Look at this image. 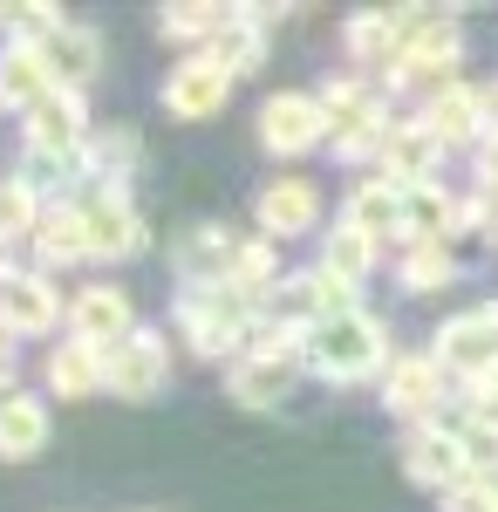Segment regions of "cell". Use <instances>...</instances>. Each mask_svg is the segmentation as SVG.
Returning a JSON list of instances; mask_svg holds the SVG:
<instances>
[{
  "label": "cell",
  "mask_w": 498,
  "mask_h": 512,
  "mask_svg": "<svg viewBox=\"0 0 498 512\" xmlns=\"http://www.w3.org/2000/svg\"><path fill=\"white\" fill-rule=\"evenodd\" d=\"M260 301L253 294H239L232 280H192V287H178V301H171V321L185 328V342L192 355L205 362H239V355L253 349V328H260Z\"/></svg>",
  "instance_id": "obj_1"
},
{
  "label": "cell",
  "mask_w": 498,
  "mask_h": 512,
  "mask_svg": "<svg viewBox=\"0 0 498 512\" xmlns=\"http://www.w3.org/2000/svg\"><path fill=\"white\" fill-rule=\"evenodd\" d=\"M389 362V321L355 308V315H335V321H314L307 328V349H301V369L328 376V383H369L383 376Z\"/></svg>",
  "instance_id": "obj_2"
},
{
  "label": "cell",
  "mask_w": 498,
  "mask_h": 512,
  "mask_svg": "<svg viewBox=\"0 0 498 512\" xmlns=\"http://www.w3.org/2000/svg\"><path fill=\"white\" fill-rule=\"evenodd\" d=\"M314 96H321V110H328V151H342L348 164H383V151H389V137H396L403 117H389L383 96H376L369 82L335 76V82H321Z\"/></svg>",
  "instance_id": "obj_3"
},
{
  "label": "cell",
  "mask_w": 498,
  "mask_h": 512,
  "mask_svg": "<svg viewBox=\"0 0 498 512\" xmlns=\"http://www.w3.org/2000/svg\"><path fill=\"white\" fill-rule=\"evenodd\" d=\"M464 69V28L458 14H430V7H417V28H410V41H403V55L383 69V89H396V96H437V89H451V76Z\"/></svg>",
  "instance_id": "obj_4"
},
{
  "label": "cell",
  "mask_w": 498,
  "mask_h": 512,
  "mask_svg": "<svg viewBox=\"0 0 498 512\" xmlns=\"http://www.w3.org/2000/svg\"><path fill=\"white\" fill-rule=\"evenodd\" d=\"M89 144H96L89 137V110H82V96H69V89L41 96L35 110L21 117V151H28V164H48L62 178H82Z\"/></svg>",
  "instance_id": "obj_5"
},
{
  "label": "cell",
  "mask_w": 498,
  "mask_h": 512,
  "mask_svg": "<svg viewBox=\"0 0 498 512\" xmlns=\"http://www.w3.org/2000/svg\"><path fill=\"white\" fill-rule=\"evenodd\" d=\"M437 369L458 383V390H478V383H492L498 376V301H478V308H464L437 328Z\"/></svg>",
  "instance_id": "obj_6"
},
{
  "label": "cell",
  "mask_w": 498,
  "mask_h": 512,
  "mask_svg": "<svg viewBox=\"0 0 498 512\" xmlns=\"http://www.w3.org/2000/svg\"><path fill=\"white\" fill-rule=\"evenodd\" d=\"M383 403L403 417V424H444L451 403H458V383L437 369V355H396L383 369Z\"/></svg>",
  "instance_id": "obj_7"
},
{
  "label": "cell",
  "mask_w": 498,
  "mask_h": 512,
  "mask_svg": "<svg viewBox=\"0 0 498 512\" xmlns=\"http://www.w3.org/2000/svg\"><path fill=\"white\" fill-rule=\"evenodd\" d=\"M55 321L69 328L55 280L41 267H0V335L7 342H41V335H55Z\"/></svg>",
  "instance_id": "obj_8"
},
{
  "label": "cell",
  "mask_w": 498,
  "mask_h": 512,
  "mask_svg": "<svg viewBox=\"0 0 498 512\" xmlns=\"http://www.w3.org/2000/svg\"><path fill=\"white\" fill-rule=\"evenodd\" d=\"M76 205H82V233H89V260L144 253V212H137L130 185H89V192H76Z\"/></svg>",
  "instance_id": "obj_9"
},
{
  "label": "cell",
  "mask_w": 498,
  "mask_h": 512,
  "mask_svg": "<svg viewBox=\"0 0 498 512\" xmlns=\"http://www.w3.org/2000/svg\"><path fill=\"white\" fill-rule=\"evenodd\" d=\"M260 144H267L273 158H307V151H321V144H328V110H321V96H314V89H273L267 103H260Z\"/></svg>",
  "instance_id": "obj_10"
},
{
  "label": "cell",
  "mask_w": 498,
  "mask_h": 512,
  "mask_svg": "<svg viewBox=\"0 0 498 512\" xmlns=\"http://www.w3.org/2000/svg\"><path fill=\"white\" fill-rule=\"evenodd\" d=\"M171 383V342L151 335V328H137V335H123L116 349H103V390L130 396V403H144Z\"/></svg>",
  "instance_id": "obj_11"
},
{
  "label": "cell",
  "mask_w": 498,
  "mask_h": 512,
  "mask_svg": "<svg viewBox=\"0 0 498 512\" xmlns=\"http://www.w3.org/2000/svg\"><path fill=\"white\" fill-rule=\"evenodd\" d=\"M253 219H260V239H307L321 226V185L301 178V171H287V178H267L260 198H253Z\"/></svg>",
  "instance_id": "obj_12"
},
{
  "label": "cell",
  "mask_w": 498,
  "mask_h": 512,
  "mask_svg": "<svg viewBox=\"0 0 498 512\" xmlns=\"http://www.w3.org/2000/svg\"><path fill=\"white\" fill-rule=\"evenodd\" d=\"M403 472L417 478L423 492H458L471 465H464V444L451 424H410L403 431Z\"/></svg>",
  "instance_id": "obj_13"
},
{
  "label": "cell",
  "mask_w": 498,
  "mask_h": 512,
  "mask_svg": "<svg viewBox=\"0 0 498 512\" xmlns=\"http://www.w3.org/2000/svg\"><path fill=\"white\" fill-rule=\"evenodd\" d=\"M410 28H417V7H362V14L342 21V48H348V62H362V69H376V62L389 69L403 55Z\"/></svg>",
  "instance_id": "obj_14"
},
{
  "label": "cell",
  "mask_w": 498,
  "mask_h": 512,
  "mask_svg": "<svg viewBox=\"0 0 498 512\" xmlns=\"http://www.w3.org/2000/svg\"><path fill=\"white\" fill-rule=\"evenodd\" d=\"M69 335H76V342H96V349H116L123 335H137L130 294L110 287V280H89L76 301H69Z\"/></svg>",
  "instance_id": "obj_15"
},
{
  "label": "cell",
  "mask_w": 498,
  "mask_h": 512,
  "mask_svg": "<svg viewBox=\"0 0 498 512\" xmlns=\"http://www.w3.org/2000/svg\"><path fill=\"white\" fill-rule=\"evenodd\" d=\"M232 82H239V76H226L212 55H185V62L164 76V110L185 117V123H198V117H212V110H226Z\"/></svg>",
  "instance_id": "obj_16"
},
{
  "label": "cell",
  "mask_w": 498,
  "mask_h": 512,
  "mask_svg": "<svg viewBox=\"0 0 498 512\" xmlns=\"http://www.w3.org/2000/svg\"><path fill=\"white\" fill-rule=\"evenodd\" d=\"M417 123L444 144V151H451V144H485V89L451 82V89H437V96L417 110Z\"/></svg>",
  "instance_id": "obj_17"
},
{
  "label": "cell",
  "mask_w": 498,
  "mask_h": 512,
  "mask_svg": "<svg viewBox=\"0 0 498 512\" xmlns=\"http://www.w3.org/2000/svg\"><path fill=\"white\" fill-rule=\"evenodd\" d=\"M41 96H55V76H48V55L35 41H0V110L28 117Z\"/></svg>",
  "instance_id": "obj_18"
},
{
  "label": "cell",
  "mask_w": 498,
  "mask_h": 512,
  "mask_svg": "<svg viewBox=\"0 0 498 512\" xmlns=\"http://www.w3.org/2000/svg\"><path fill=\"white\" fill-rule=\"evenodd\" d=\"M48 55V76H55V89H69V96H82L89 82L103 76V35L89 28V21H69L62 35L41 48Z\"/></svg>",
  "instance_id": "obj_19"
},
{
  "label": "cell",
  "mask_w": 498,
  "mask_h": 512,
  "mask_svg": "<svg viewBox=\"0 0 498 512\" xmlns=\"http://www.w3.org/2000/svg\"><path fill=\"white\" fill-rule=\"evenodd\" d=\"M342 219H348V226H362V233H376V239H410V233H403V185H389L383 171H369V178L348 185Z\"/></svg>",
  "instance_id": "obj_20"
},
{
  "label": "cell",
  "mask_w": 498,
  "mask_h": 512,
  "mask_svg": "<svg viewBox=\"0 0 498 512\" xmlns=\"http://www.w3.org/2000/svg\"><path fill=\"white\" fill-rule=\"evenodd\" d=\"M198 55H212L226 76H253V69L267 62V14H260V7H232V21L205 41Z\"/></svg>",
  "instance_id": "obj_21"
},
{
  "label": "cell",
  "mask_w": 498,
  "mask_h": 512,
  "mask_svg": "<svg viewBox=\"0 0 498 512\" xmlns=\"http://www.w3.org/2000/svg\"><path fill=\"white\" fill-rule=\"evenodd\" d=\"M28 246H35V267H76V260H89V233H82L76 198H48V212H41Z\"/></svg>",
  "instance_id": "obj_22"
},
{
  "label": "cell",
  "mask_w": 498,
  "mask_h": 512,
  "mask_svg": "<svg viewBox=\"0 0 498 512\" xmlns=\"http://www.w3.org/2000/svg\"><path fill=\"white\" fill-rule=\"evenodd\" d=\"M437 164H444V144L417 117H403L396 137H389V151H383V178L389 185H437Z\"/></svg>",
  "instance_id": "obj_23"
},
{
  "label": "cell",
  "mask_w": 498,
  "mask_h": 512,
  "mask_svg": "<svg viewBox=\"0 0 498 512\" xmlns=\"http://www.w3.org/2000/svg\"><path fill=\"white\" fill-rule=\"evenodd\" d=\"M314 267H328V274H342V280H355V287H362V280L383 267V239L362 233V226H348V219H328Z\"/></svg>",
  "instance_id": "obj_24"
},
{
  "label": "cell",
  "mask_w": 498,
  "mask_h": 512,
  "mask_svg": "<svg viewBox=\"0 0 498 512\" xmlns=\"http://www.w3.org/2000/svg\"><path fill=\"white\" fill-rule=\"evenodd\" d=\"M41 444H48V403L35 390H7L0 396V458L21 465V458H35Z\"/></svg>",
  "instance_id": "obj_25"
},
{
  "label": "cell",
  "mask_w": 498,
  "mask_h": 512,
  "mask_svg": "<svg viewBox=\"0 0 498 512\" xmlns=\"http://www.w3.org/2000/svg\"><path fill=\"white\" fill-rule=\"evenodd\" d=\"M41 376H48V390L55 396H96L103 390V349L96 342H76V335H62L55 349H48V362H41Z\"/></svg>",
  "instance_id": "obj_26"
},
{
  "label": "cell",
  "mask_w": 498,
  "mask_h": 512,
  "mask_svg": "<svg viewBox=\"0 0 498 512\" xmlns=\"http://www.w3.org/2000/svg\"><path fill=\"white\" fill-rule=\"evenodd\" d=\"M287 383H294V362H273V355H239L232 362V376H226V390L239 410H273L280 396H287Z\"/></svg>",
  "instance_id": "obj_27"
},
{
  "label": "cell",
  "mask_w": 498,
  "mask_h": 512,
  "mask_svg": "<svg viewBox=\"0 0 498 512\" xmlns=\"http://www.w3.org/2000/svg\"><path fill=\"white\" fill-rule=\"evenodd\" d=\"M232 260H239V239L226 226H192V233L178 239V287H192V280H226Z\"/></svg>",
  "instance_id": "obj_28"
},
{
  "label": "cell",
  "mask_w": 498,
  "mask_h": 512,
  "mask_svg": "<svg viewBox=\"0 0 498 512\" xmlns=\"http://www.w3.org/2000/svg\"><path fill=\"white\" fill-rule=\"evenodd\" d=\"M458 280V260H451V239H410L396 253V287L403 294H437Z\"/></svg>",
  "instance_id": "obj_29"
},
{
  "label": "cell",
  "mask_w": 498,
  "mask_h": 512,
  "mask_svg": "<svg viewBox=\"0 0 498 512\" xmlns=\"http://www.w3.org/2000/svg\"><path fill=\"white\" fill-rule=\"evenodd\" d=\"M41 212H48V198L28 171H7L0 178V246H14V239H35Z\"/></svg>",
  "instance_id": "obj_30"
},
{
  "label": "cell",
  "mask_w": 498,
  "mask_h": 512,
  "mask_svg": "<svg viewBox=\"0 0 498 512\" xmlns=\"http://www.w3.org/2000/svg\"><path fill=\"white\" fill-rule=\"evenodd\" d=\"M451 212H458V198L444 185H403V233L410 239H451Z\"/></svg>",
  "instance_id": "obj_31"
},
{
  "label": "cell",
  "mask_w": 498,
  "mask_h": 512,
  "mask_svg": "<svg viewBox=\"0 0 498 512\" xmlns=\"http://www.w3.org/2000/svg\"><path fill=\"white\" fill-rule=\"evenodd\" d=\"M226 21H232V7H219V0H185V7H164V14H157V28L171 41H192V55L219 35Z\"/></svg>",
  "instance_id": "obj_32"
},
{
  "label": "cell",
  "mask_w": 498,
  "mask_h": 512,
  "mask_svg": "<svg viewBox=\"0 0 498 512\" xmlns=\"http://www.w3.org/2000/svg\"><path fill=\"white\" fill-rule=\"evenodd\" d=\"M62 28H69V14H62L55 0H35V7H14V14H7V41H35V48H48Z\"/></svg>",
  "instance_id": "obj_33"
},
{
  "label": "cell",
  "mask_w": 498,
  "mask_h": 512,
  "mask_svg": "<svg viewBox=\"0 0 498 512\" xmlns=\"http://www.w3.org/2000/svg\"><path fill=\"white\" fill-rule=\"evenodd\" d=\"M444 512H498L492 478H464L458 492H444Z\"/></svg>",
  "instance_id": "obj_34"
},
{
  "label": "cell",
  "mask_w": 498,
  "mask_h": 512,
  "mask_svg": "<svg viewBox=\"0 0 498 512\" xmlns=\"http://www.w3.org/2000/svg\"><path fill=\"white\" fill-rule=\"evenodd\" d=\"M478 192L498 205V137H485V144H478Z\"/></svg>",
  "instance_id": "obj_35"
},
{
  "label": "cell",
  "mask_w": 498,
  "mask_h": 512,
  "mask_svg": "<svg viewBox=\"0 0 498 512\" xmlns=\"http://www.w3.org/2000/svg\"><path fill=\"white\" fill-rule=\"evenodd\" d=\"M485 137H498V82H485Z\"/></svg>",
  "instance_id": "obj_36"
},
{
  "label": "cell",
  "mask_w": 498,
  "mask_h": 512,
  "mask_svg": "<svg viewBox=\"0 0 498 512\" xmlns=\"http://www.w3.org/2000/svg\"><path fill=\"white\" fill-rule=\"evenodd\" d=\"M7 383H14V342L0 335V396H7Z\"/></svg>",
  "instance_id": "obj_37"
},
{
  "label": "cell",
  "mask_w": 498,
  "mask_h": 512,
  "mask_svg": "<svg viewBox=\"0 0 498 512\" xmlns=\"http://www.w3.org/2000/svg\"><path fill=\"white\" fill-rule=\"evenodd\" d=\"M478 390H485V396H492V403H498V376H492V383H478Z\"/></svg>",
  "instance_id": "obj_38"
},
{
  "label": "cell",
  "mask_w": 498,
  "mask_h": 512,
  "mask_svg": "<svg viewBox=\"0 0 498 512\" xmlns=\"http://www.w3.org/2000/svg\"><path fill=\"white\" fill-rule=\"evenodd\" d=\"M492 499H498V478H492Z\"/></svg>",
  "instance_id": "obj_39"
}]
</instances>
